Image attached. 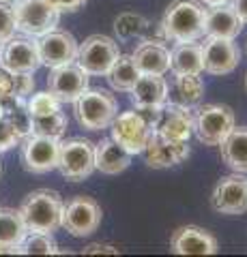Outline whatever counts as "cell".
<instances>
[{
  "instance_id": "obj_33",
  "label": "cell",
  "mask_w": 247,
  "mask_h": 257,
  "mask_svg": "<svg viewBox=\"0 0 247 257\" xmlns=\"http://www.w3.org/2000/svg\"><path fill=\"white\" fill-rule=\"evenodd\" d=\"M22 135L15 131V126L7 120L5 116H0V152H7L15 148L18 144H22Z\"/></svg>"
},
{
  "instance_id": "obj_10",
  "label": "cell",
  "mask_w": 247,
  "mask_h": 257,
  "mask_svg": "<svg viewBox=\"0 0 247 257\" xmlns=\"http://www.w3.org/2000/svg\"><path fill=\"white\" fill-rule=\"evenodd\" d=\"M0 67L11 73H35L41 67V54L35 37H11L0 50Z\"/></svg>"
},
{
  "instance_id": "obj_17",
  "label": "cell",
  "mask_w": 247,
  "mask_h": 257,
  "mask_svg": "<svg viewBox=\"0 0 247 257\" xmlns=\"http://www.w3.org/2000/svg\"><path fill=\"white\" fill-rule=\"evenodd\" d=\"M153 131L170 140L189 142L194 133V120H191V107H183L179 103H163L157 111V120Z\"/></svg>"
},
{
  "instance_id": "obj_38",
  "label": "cell",
  "mask_w": 247,
  "mask_h": 257,
  "mask_svg": "<svg viewBox=\"0 0 247 257\" xmlns=\"http://www.w3.org/2000/svg\"><path fill=\"white\" fill-rule=\"evenodd\" d=\"M50 3L56 7L58 11H77L89 3V0H50Z\"/></svg>"
},
{
  "instance_id": "obj_5",
  "label": "cell",
  "mask_w": 247,
  "mask_h": 257,
  "mask_svg": "<svg viewBox=\"0 0 247 257\" xmlns=\"http://www.w3.org/2000/svg\"><path fill=\"white\" fill-rule=\"evenodd\" d=\"M15 28L26 37H43L58 26L60 11L50 0H15Z\"/></svg>"
},
{
  "instance_id": "obj_28",
  "label": "cell",
  "mask_w": 247,
  "mask_h": 257,
  "mask_svg": "<svg viewBox=\"0 0 247 257\" xmlns=\"http://www.w3.org/2000/svg\"><path fill=\"white\" fill-rule=\"evenodd\" d=\"M28 227L20 210L0 208V244H22Z\"/></svg>"
},
{
  "instance_id": "obj_31",
  "label": "cell",
  "mask_w": 247,
  "mask_h": 257,
  "mask_svg": "<svg viewBox=\"0 0 247 257\" xmlns=\"http://www.w3.org/2000/svg\"><path fill=\"white\" fill-rule=\"evenodd\" d=\"M114 30H116V35L121 39H133V37H140L142 32L148 30V22H146L144 15L127 11V13H121L116 18Z\"/></svg>"
},
{
  "instance_id": "obj_18",
  "label": "cell",
  "mask_w": 247,
  "mask_h": 257,
  "mask_svg": "<svg viewBox=\"0 0 247 257\" xmlns=\"http://www.w3.org/2000/svg\"><path fill=\"white\" fill-rule=\"evenodd\" d=\"M170 251L177 255H215L217 253V240L206 229L185 225L172 231Z\"/></svg>"
},
{
  "instance_id": "obj_44",
  "label": "cell",
  "mask_w": 247,
  "mask_h": 257,
  "mask_svg": "<svg viewBox=\"0 0 247 257\" xmlns=\"http://www.w3.org/2000/svg\"><path fill=\"white\" fill-rule=\"evenodd\" d=\"M245 88H247V75H245Z\"/></svg>"
},
{
  "instance_id": "obj_2",
  "label": "cell",
  "mask_w": 247,
  "mask_h": 257,
  "mask_svg": "<svg viewBox=\"0 0 247 257\" xmlns=\"http://www.w3.org/2000/svg\"><path fill=\"white\" fill-rule=\"evenodd\" d=\"M62 210H65V204L60 195L50 189H37L28 193L20 208L28 231H43V234H52L60 227Z\"/></svg>"
},
{
  "instance_id": "obj_9",
  "label": "cell",
  "mask_w": 247,
  "mask_h": 257,
  "mask_svg": "<svg viewBox=\"0 0 247 257\" xmlns=\"http://www.w3.org/2000/svg\"><path fill=\"white\" fill-rule=\"evenodd\" d=\"M101 225V206L89 195H75L62 210V223L71 236H91Z\"/></svg>"
},
{
  "instance_id": "obj_37",
  "label": "cell",
  "mask_w": 247,
  "mask_h": 257,
  "mask_svg": "<svg viewBox=\"0 0 247 257\" xmlns=\"http://www.w3.org/2000/svg\"><path fill=\"white\" fill-rule=\"evenodd\" d=\"M9 94H13V73L0 67V99Z\"/></svg>"
},
{
  "instance_id": "obj_29",
  "label": "cell",
  "mask_w": 247,
  "mask_h": 257,
  "mask_svg": "<svg viewBox=\"0 0 247 257\" xmlns=\"http://www.w3.org/2000/svg\"><path fill=\"white\" fill-rule=\"evenodd\" d=\"M67 131V118L65 114L52 111V114H43V116H33V133L35 135H43V138H54L60 140Z\"/></svg>"
},
{
  "instance_id": "obj_12",
  "label": "cell",
  "mask_w": 247,
  "mask_h": 257,
  "mask_svg": "<svg viewBox=\"0 0 247 257\" xmlns=\"http://www.w3.org/2000/svg\"><path fill=\"white\" fill-rule=\"evenodd\" d=\"M211 206L219 214L247 212V178L241 174L224 176L213 189Z\"/></svg>"
},
{
  "instance_id": "obj_41",
  "label": "cell",
  "mask_w": 247,
  "mask_h": 257,
  "mask_svg": "<svg viewBox=\"0 0 247 257\" xmlns=\"http://www.w3.org/2000/svg\"><path fill=\"white\" fill-rule=\"evenodd\" d=\"M198 3H202L204 7H215V5H224V3H230V0H198Z\"/></svg>"
},
{
  "instance_id": "obj_42",
  "label": "cell",
  "mask_w": 247,
  "mask_h": 257,
  "mask_svg": "<svg viewBox=\"0 0 247 257\" xmlns=\"http://www.w3.org/2000/svg\"><path fill=\"white\" fill-rule=\"evenodd\" d=\"M0 3H11V0H0Z\"/></svg>"
},
{
  "instance_id": "obj_3",
  "label": "cell",
  "mask_w": 247,
  "mask_h": 257,
  "mask_svg": "<svg viewBox=\"0 0 247 257\" xmlns=\"http://www.w3.org/2000/svg\"><path fill=\"white\" fill-rule=\"evenodd\" d=\"M194 120V133L204 146H219L226 140V135L236 126L234 111L228 105L219 103H206L191 109Z\"/></svg>"
},
{
  "instance_id": "obj_21",
  "label": "cell",
  "mask_w": 247,
  "mask_h": 257,
  "mask_svg": "<svg viewBox=\"0 0 247 257\" xmlns=\"http://www.w3.org/2000/svg\"><path fill=\"white\" fill-rule=\"evenodd\" d=\"M129 165H131V155L112 138H106L99 144H95V167L101 174L116 176L125 172Z\"/></svg>"
},
{
  "instance_id": "obj_20",
  "label": "cell",
  "mask_w": 247,
  "mask_h": 257,
  "mask_svg": "<svg viewBox=\"0 0 247 257\" xmlns=\"http://www.w3.org/2000/svg\"><path fill=\"white\" fill-rule=\"evenodd\" d=\"M129 96L135 107H159L168 101V82L163 75L140 73L129 90Z\"/></svg>"
},
{
  "instance_id": "obj_35",
  "label": "cell",
  "mask_w": 247,
  "mask_h": 257,
  "mask_svg": "<svg viewBox=\"0 0 247 257\" xmlns=\"http://www.w3.org/2000/svg\"><path fill=\"white\" fill-rule=\"evenodd\" d=\"M35 90V79L33 73H13V94L18 96H30Z\"/></svg>"
},
{
  "instance_id": "obj_34",
  "label": "cell",
  "mask_w": 247,
  "mask_h": 257,
  "mask_svg": "<svg viewBox=\"0 0 247 257\" xmlns=\"http://www.w3.org/2000/svg\"><path fill=\"white\" fill-rule=\"evenodd\" d=\"M15 13L13 7L7 3H0V43H5L7 39L15 35Z\"/></svg>"
},
{
  "instance_id": "obj_26",
  "label": "cell",
  "mask_w": 247,
  "mask_h": 257,
  "mask_svg": "<svg viewBox=\"0 0 247 257\" xmlns=\"http://www.w3.org/2000/svg\"><path fill=\"white\" fill-rule=\"evenodd\" d=\"M0 105H3V116L15 126V131H18L22 138L33 133V114H30L28 101L24 99V96H18V94L3 96Z\"/></svg>"
},
{
  "instance_id": "obj_32",
  "label": "cell",
  "mask_w": 247,
  "mask_h": 257,
  "mask_svg": "<svg viewBox=\"0 0 247 257\" xmlns=\"http://www.w3.org/2000/svg\"><path fill=\"white\" fill-rule=\"evenodd\" d=\"M28 109H30L33 116L52 114V111L60 109V101L50 90L47 92H35V94H30V99H28Z\"/></svg>"
},
{
  "instance_id": "obj_7",
  "label": "cell",
  "mask_w": 247,
  "mask_h": 257,
  "mask_svg": "<svg viewBox=\"0 0 247 257\" xmlns=\"http://www.w3.org/2000/svg\"><path fill=\"white\" fill-rule=\"evenodd\" d=\"M118 43L112 37L106 35H91L86 41L77 47L75 62L89 75H108L110 67L118 58Z\"/></svg>"
},
{
  "instance_id": "obj_36",
  "label": "cell",
  "mask_w": 247,
  "mask_h": 257,
  "mask_svg": "<svg viewBox=\"0 0 247 257\" xmlns=\"http://www.w3.org/2000/svg\"><path fill=\"white\" fill-rule=\"evenodd\" d=\"M118 255L121 253V248H116L112 244H101V242H95V244H89V246H84L82 248V255Z\"/></svg>"
},
{
  "instance_id": "obj_11",
  "label": "cell",
  "mask_w": 247,
  "mask_h": 257,
  "mask_svg": "<svg viewBox=\"0 0 247 257\" xmlns=\"http://www.w3.org/2000/svg\"><path fill=\"white\" fill-rule=\"evenodd\" d=\"M60 140L30 133L22 140V163L33 174H47L58 167Z\"/></svg>"
},
{
  "instance_id": "obj_1",
  "label": "cell",
  "mask_w": 247,
  "mask_h": 257,
  "mask_svg": "<svg viewBox=\"0 0 247 257\" xmlns=\"http://www.w3.org/2000/svg\"><path fill=\"white\" fill-rule=\"evenodd\" d=\"M206 9L196 0H174L166 9L161 20V32L166 39L177 43L200 41L204 37Z\"/></svg>"
},
{
  "instance_id": "obj_8",
  "label": "cell",
  "mask_w": 247,
  "mask_h": 257,
  "mask_svg": "<svg viewBox=\"0 0 247 257\" xmlns=\"http://www.w3.org/2000/svg\"><path fill=\"white\" fill-rule=\"evenodd\" d=\"M110 128H112V140L121 144L129 155H140L153 133V126L138 109L116 114Z\"/></svg>"
},
{
  "instance_id": "obj_25",
  "label": "cell",
  "mask_w": 247,
  "mask_h": 257,
  "mask_svg": "<svg viewBox=\"0 0 247 257\" xmlns=\"http://www.w3.org/2000/svg\"><path fill=\"white\" fill-rule=\"evenodd\" d=\"M172 103H179L183 107H194L204 96V82L196 73H181L174 75V82L170 88Z\"/></svg>"
},
{
  "instance_id": "obj_4",
  "label": "cell",
  "mask_w": 247,
  "mask_h": 257,
  "mask_svg": "<svg viewBox=\"0 0 247 257\" xmlns=\"http://www.w3.org/2000/svg\"><path fill=\"white\" fill-rule=\"evenodd\" d=\"M73 111L77 122L89 131H103L112 124L114 116L118 114V103L106 90H86L73 101Z\"/></svg>"
},
{
  "instance_id": "obj_39",
  "label": "cell",
  "mask_w": 247,
  "mask_h": 257,
  "mask_svg": "<svg viewBox=\"0 0 247 257\" xmlns=\"http://www.w3.org/2000/svg\"><path fill=\"white\" fill-rule=\"evenodd\" d=\"M232 3V7L236 9V13L241 15V20L247 24V0H230Z\"/></svg>"
},
{
  "instance_id": "obj_16",
  "label": "cell",
  "mask_w": 247,
  "mask_h": 257,
  "mask_svg": "<svg viewBox=\"0 0 247 257\" xmlns=\"http://www.w3.org/2000/svg\"><path fill=\"white\" fill-rule=\"evenodd\" d=\"M39 54H41V64L45 67H60V64L67 62H75L77 58V41L73 39V35H69L65 30H56L39 37Z\"/></svg>"
},
{
  "instance_id": "obj_19",
  "label": "cell",
  "mask_w": 247,
  "mask_h": 257,
  "mask_svg": "<svg viewBox=\"0 0 247 257\" xmlns=\"http://www.w3.org/2000/svg\"><path fill=\"white\" fill-rule=\"evenodd\" d=\"M243 20L236 13L232 3L215 5L206 11L204 37H219V39H234L243 30Z\"/></svg>"
},
{
  "instance_id": "obj_45",
  "label": "cell",
  "mask_w": 247,
  "mask_h": 257,
  "mask_svg": "<svg viewBox=\"0 0 247 257\" xmlns=\"http://www.w3.org/2000/svg\"><path fill=\"white\" fill-rule=\"evenodd\" d=\"M0 50H3V43H0Z\"/></svg>"
},
{
  "instance_id": "obj_27",
  "label": "cell",
  "mask_w": 247,
  "mask_h": 257,
  "mask_svg": "<svg viewBox=\"0 0 247 257\" xmlns=\"http://www.w3.org/2000/svg\"><path fill=\"white\" fill-rule=\"evenodd\" d=\"M138 77H140V71H138V67H135L131 54L129 56L121 54L108 71V82L118 92H129Z\"/></svg>"
},
{
  "instance_id": "obj_23",
  "label": "cell",
  "mask_w": 247,
  "mask_h": 257,
  "mask_svg": "<svg viewBox=\"0 0 247 257\" xmlns=\"http://www.w3.org/2000/svg\"><path fill=\"white\" fill-rule=\"evenodd\" d=\"M224 163L236 174H247V126H234L219 144Z\"/></svg>"
},
{
  "instance_id": "obj_30",
  "label": "cell",
  "mask_w": 247,
  "mask_h": 257,
  "mask_svg": "<svg viewBox=\"0 0 247 257\" xmlns=\"http://www.w3.org/2000/svg\"><path fill=\"white\" fill-rule=\"evenodd\" d=\"M22 253L24 255H56L58 244L52 238V234L43 231H30L22 240Z\"/></svg>"
},
{
  "instance_id": "obj_22",
  "label": "cell",
  "mask_w": 247,
  "mask_h": 257,
  "mask_svg": "<svg viewBox=\"0 0 247 257\" xmlns=\"http://www.w3.org/2000/svg\"><path fill=\"white\" fill-rule=\"evenodd\" d=\"M131 56L140 73L163 75L170 71V50L163 43L144 41Z\"/></svg>"
},
{
  "instance_id": "obj_6",
  "label": "cell",
  "mask_w": 247,
  "mask_h": 257,
  "mask_svg": "<svg viewBox=\"0 0 247 257\" xmlns=\"http://www.w3.org/2000/svg\"><path fill=\"white\" fill-rule=\"evenodd\" d=\"M58 170L71 182H79L97 170L95 167V144L89 140H67L60 144Z\"/></svg>"
},
{
  "instance_id": "obj_13",
  "label": "cell",
  "mask_w": 247,
  "mask_h": 257,
  "mask_svg": "<svg viewBox=\"0 0 247 257\" xmlns=\"http://www.w3.org/2000/svg\"><path fill=\"white\" fill-rule=\"evenodd\" d=\"M50 92L62 103H73L86 88H89V73L77 62H67L60 67H54L47 75Z\"/></svg>"
},
{
  "instance_id": "obj_43",
  "label": "cell",
  "mask_w": 247,
  "mask_h": 257,
  "mask_svg": "<svg viewBox=\"0 0 247 257\" xmlns=\"http://www.w3.org/2000/svg\"><path fill=\"white\" fill-rule=\"evenodd\" d=\"M0 116H3V105H0Z\"/></svg>"
},
{
  "instance_id": "obj_24",
  "label": "cell",
  "mask_w": 247,
  "mask_h": 257,
  "mask_svg": "<svg viewBox=\"0 0 247 257\" xmlns=\"http://www.w3.org/2000/svg\"><path fill=\"white\" fill-rule=\"evenodd\" d=\"M170 71L174 75H181V73H196V75H200L204 71L202 45L196 43V41L179 43L170 52Z\"/></svg>"
},
{
  "instance_id": "obj_15",
  "label": "cell",
  "mask_w": 247,
  "mask_h": 257,
  "mask_svg": "<svg viewBox=\"0 0 247 257\" xmlns=\"http://www.w3.org/2000/svg\"><path fill=\"white\" fill-rule=\"evenodd\" d=\"M204 56V71L211 75H228L238 67L241 52L234 45V39H219V37H206L202 43Z\"/></svg>"
},
{
  "instance_id": "obj_40",
  "label": "cell",
  "mask_w": 247,
  "mask_h": 257,
  "mask_svg": "<svg viewBox=\"0 0 247 257\" xmlns=\"http://www.w3.org/2000/svg\"><path fill=\"white\" fill-rule=\"evenodd\" d=\"M3 253H9V255L22 253V244H0V255Z\"/></svg>"
},
{
  "instance_id": "obj_14",
  "label": "cell",
  "mask_w": 247,
  "mask_h": 257,
  "mask_svg": "<svg viewBox=\"0 0 247 257\" xmlns=\"http://www.w3.org/2000/svg\"><path fill=\"white\" fill-rule=\"evenodd\" d=\"M142 155L146 159V165L153 170H166L183 163L189 157V144L185 140H170L159 133H150Z\"/></svg>"
}]
</instances>
